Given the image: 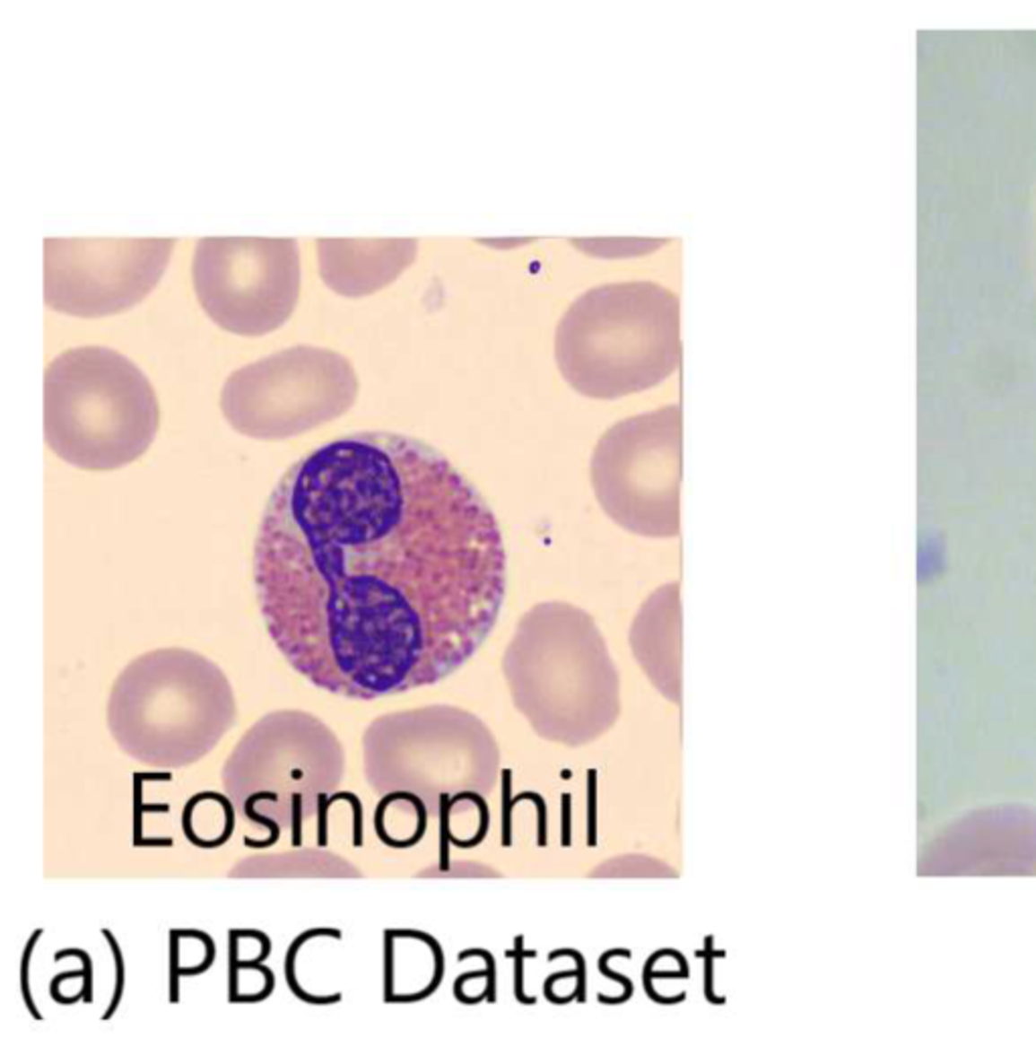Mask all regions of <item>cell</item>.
<instances>
[{
    "label": "cell",
    "mask_w": 1036,
    "mask_h": 1056,
    "mask_svg": "<svg viewBox=\"0 0 1036 1056\" xmlns=\"http://www.w3.org/2000/svg\"><path fill=\"white\" fill-rule=\"evenodd\" d=\"M253 583L300 676L375 701L438 685L478 652L501 615L506 553L494 512L441 451L367 432L282 476Z\"/></svg>",
    "instance_id": "cell-1"
},
{
    "label": "cell",
    "mask_w": 1036,
    "mask_h": 1056,
    "mask_svg": "<svg viewBox=\"0 0 1036 1056\" xmlns=\"http://www.w3.org/2000/svg\"><path fill=\"white\" fill-rule=\"evenodd\" d=\"M680 359V300L654 282L583 292L557 327V367L589 399L642 393L666 380Z\"/></svg>",
    "instance_id": "cell-2"
},
{
    "label": "cell",
    "mask_w": 1036,
    "mask_h": 1056,
    "mask_svg": "<svg viewBox=\"0 0 1036 1056\" xmlns=\"http://www.w3.org/2000/svg\"><path fill=\"white\" fill-rule=\"evenodd\" d=\"M237 720L225 672L203 654L161 648L138 656L114 682L108 729L126 755L156 769L199 764Z\"/></svg>",
    "instance_id": "cell-3"
},
{
    "label": "cell",
    "mask_w": 1036,
    "mask_h": 1056,
    "mask_svg": "<svg viewBox=\"0 0 1036 1056\" xmlns=\"http://www.w3.org/2000/svg\"><path fill=\"white\" fill-rule=\"evenodd\" d=\"M518 709L541 735L585 743L620 709L618 672L593 619L567 603H543L523 617L504 658Z\"/></svg>",
    "instance_id": "cell-4"
},
{
    "label": "cell",
    "mask_w": 1036,
    "mask_h": 1056,
    "mask_svg": "<svg viewBox=\"0 0 1036 1056\" xmlns=\"http://www.w3.org/2000/svg\"><path fill=\"white\" fill-rule=\"evenodd\" d=\"M161 423L152 385L106 346L71 348L45 371V441L82 470H118L150 448Z\"/></svg>",
    "instance_id": "cell-5"
},
{
    "label": "cell",
    "mask_w": 1036,
    "mask_h": 1056,
    "mask_svg": "<svg viewBox=\"0 0 1036 1056\" xmlns=\"http://www.w3.org/2000/svg\"><path fill=\"white\" fill-rule=\"evenodd\" d=\"M344 769V747L328 725L304 711H275L239 738L221 781L237 812L274 817L298 848L306 820L318 816L324 793H336Z\"/></svg>",
    "instance_id": "cell-6"
},
{
    "label": "cell",
    "mask_w": 1036,
    "mask_h": 1056,
    "mask_svg": "<svg viewBox=\"0 0 1036 1056\" xmlns=\"http://www.w3.org/2000/svg\"><path fill=\"white\" fill-rule=\"evenodd\" d=\"M362 759L373 793L411 791L438 816L441 796L494 772L496 745L480 719L440 704L375 719L362 735Z\"/></svg>",
    "instance_id": "cell-7"
},
{
    "label": "cell",
    "mask_w": 1036,
    "mask_h": 1056,
    "mask_svg": "<svg viewBox=\"0 0 1036 1056\" xmlns=\"http://www.w3.org/2000/svg\"><path fill=\"white\" fill-rule=\"evenodd\" d=\"M357 395L359 379L349 359L300 345L231 372L221 409L248 438L288 440L344 415Z\"/></svg>",
    "instance_id": "cell-8"
},
{
    "label": "cell",
    "mask_w": 1036,
    "mask_h": 1056,
    "mask_svg": "<svg viewBox=\"0 0 1036 1056\" xmlns=\"http://www.w3.org/2000/svg\"><path fill=\"white\" fill-rule=\"evenodd\" d=\"M683 411L666 405L610 427L591 458L604 512L630 533L670 538L680 530Z\"/></svg>",
    "instance_id": "cell-9"
},
{
    "label": "cell",
    "mask_w": 1036,
    "mask_h": 1056,
    "mask_svg": "<svg viewBox=\"0 0 1036 1056\" xmlns=\"http://www.w3.org/2000/svg\"><path fill=\"white\" fill-rule=\"evenodd\" d=\"M296 240L205 237L193 257V284L209 319L227 332L262 336L280 328L298 304Z\"/></svg>",
    "instance_id": "cell-10"
},
{
    "label": "cell",
    "mask_w": 1036,
    "mask_h": 1056,
    "mask_svg": "<svg viewBox=\"0 0 1036 1056\" xmlns=\"http://www.w3.org/2000/svg\"><path fill=\"white\" fill-rule=\"evenodd\" d=\"M175 240H45V304L98 319L144 300L169 266Z\"/></svg>",
    "instance_id": "cell-11"
},
{
    "label": "cell",
    "mask_w": 1036,
    "mask_h": 1056,
    "mask_svg": "<svg viewBox=\"0 0 1036 1056\" xmlns=\"http://www.w3.org/2000/svg\"><path fill=\"white\" fill-rule=\"evenodd\" d=\"M320 275L340 296H367L415 259V240H318Z\"/></svg>",
    "instance_id": "cell-12"
},
{
    "label": "cell",
    "mask_w": 1036,
    "mask_h": 1056,
    "mask_svg": "<svg viewBox=\"0 0 1036 1056\" xmlns=\"http://www.w3.org/2000/svg\"><path fill=\"white\" fill-rule=\"evenodd\" d=\"M383 1002L414 1004L430 998L444 978V951L431 935L385 929Z\"/></svg>",
    "instance_id": "cell-13"
},
{
    "label": "cell",
    "mask_w": 1036,
    "mask_h": 1056,
    "mask_svg": "<svg viewBox=\"0 0 1036 1056\" xmlns=\"http://www.w3.org/2000/svg\"><path fill=\"white\" fill-rule=\"evenodd\" d=\"M237 807L227 793L199 791L187 799L180 816L185 838L199 851H217L231 840Z\"/></svg>",
    "instance_id": "cell-14"
},
{
    "label": "cell",
    "mask_w": 1036,
    "mask_h": 1056,
    "mask_svg": "<svg viewBox=\"0 0 1036 1056\" xmlns=\"http://www.w3.org/2000/svg\"><path fill=\"white\" fill-rule=\"evenodd\" d=\"M430 807L411 791H391L379 799L373 816L377 838L393 851H407L423 840Z\"/></svg>",
    "instance_id": "cell-15"
},
{
    "label": "cell",
    "mask_w": 1036,
    "mask_h": 1056,
    "mask_svg": "<svg viewBox=\"0 0 1036 1056\" xmlns=\"http://www.w3.org/2000/svg\"><path fill=\"white\" fill-rule=\"evenodd\" d=\"M229 1004H257L274 994L275 973L270 967L229 956Z\"/></svg>",
    "instance_id": "cell-16"
},
{
    "label": "cell",
    "mask_w": 1036,
    "mask_h": 1056,
    "mask_svg": "<svg viewBox=\"0 0 1036 1056\" xmlns=\"http://www.w3.org/2000/svg\"><path fill=\"white\" fill-rule=\"evenodd\" d=\"M188 947L180 939L177 929L170 931V1004L180 1002V980L196 978L209 972L215 964L217 949L215 941L209 935L196 951H187Z\"/></svg>",
    "instance_id": "cell-17"
},
{
    "label": "cell",
    "mask_w": 1036,
    "mask_h": 1056,
    "mask_svg": "<svg viewBox=\"0 0 1036 1056\" xmlns=\"http://www.w3.org/2000/svg\"><path fill=\"white\" fill-rule=\"evenodd\" d=\"M101 933H104L106 941L109 945V949H112V956H114V965H116V988H114V996H112V1004L108 1006L106 1014L101 1016V1020H109L112 1016L116 1014L118 1006L122 1002V994H124V983H126V967H124V954L120 949V945H118L114 933L109 931V929H101Z\"/></svg>",
    "instance_id": "cell-18"
},
{
    "label": "cell",
    "mask_w": 1036,
    "mask_h": 1056,
    "mask_svg": "<svg viewBox=\"0 0 1036 1056\" xmlns=\"http://www.w3.org/2000/svg\"><path fill=\"white\" fill-rule=\"evenodd\" d=\"M43 935V929H37L33 931V935L29 937V941L25 945V951H22V962H21V991H22V999H25V1006L27 1010L30 1012L35 1020H43L41 1012H39V1008L33 1002V991H30V982H29V970H30V957H33V951L37 947V941L41 939Z\"/></svg>",
    "instance_id": "cell-19"
},
{
    "label": "cell",
    "mask_w": 1036,
    "mask_h": 1056,
    "mask_svg": "<svg viewBox=\"0 0 1036 1056\" xmlns=\"http://www.w3.org/2000/svg\"><path fill=\"white\" fill-rule=\"evenodd\" d=\"M340 796L349 801V806L353 807V846L361 848L362 846V804H361L357 793H353V791H340Z\"/></svg>",
    "instance_id": "cell-20"
}]
</instances>
